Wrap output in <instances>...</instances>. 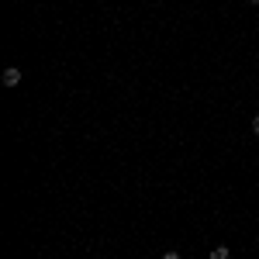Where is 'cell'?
I'll return each instance as SVG.
<instances>
[{"label": "cell", "mask_w": 259, "mask_h": 259, "mask_svg": "<svg viewBox=\"0 0 259 259\" xmlns=\"http://www.w3.org/2000/svg\"><path fill=\"white\" fill-rule=\"evenodd\" d=\"M0 80H4V87H18V83H21V69H18V66H7Z\"/></svg>", "instance_id": "1"}, {"label": "cell", "mask_w": 259, "mask_h": 259, "mask_svg": "<svg viewBox=\"0 0 259 259\" xmlns=\"http://www.w3.org/2000/svg\"><path fill=\"white\" fill-rule=\"evenodd\" d=\"M207 259H228V249H225V245H214V249H211V256Z\"/></svg>", "instance_id": "2"}, {"label": "cell", "mask_w": 259, "mask_h": 259, "mask_svg": "<svg viewBox=\"0 0 259 259\" xmlns=\"http://www.w3.org/2000/svg\"><path fill=\"white\" fill-rule=\"evenodd\" d=\"M252 135H259V114L252 118Z\"/></svg>", "instance_id": "3"}, {"label": "cell", "mask_w": 259, "mask_h": 259, "mask_svg": "<svg viewBox=\"0 0 259 259\" xmlns=\"http://www.w3.org/2000/svg\"><path fill=\"white\" fill-rule=\"evenodd\" d=\"M162 259H180V252H166V256H162Z\"/></svg>", "instance_id": "4"}, {"label": "cell", "mask_w": 259, "mask_h": 259, "mask_svg": "<svg viewBox=\"0 0 259 259\" xmlns=\"http://www.w3.org/2000/svg\"><path fill=\"white\" fill-rule=\"evenodd\" d=\"M249 4H256V7H259V0H249Z\"/></svg>", "instance_id": "5"}]
</instances>
